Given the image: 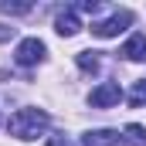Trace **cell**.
<instances>
[{"instance_id":"obj_1","label":"cell","mask_w":146,"mask_h":146,"mask_svg":"<svg viewBox=\"0 0 146 146\" xmlns=\"http://www.w3.org/2000/svg\"><path fill=\"white\" fill-rule=\"evenodd\" d=\"M51 126V119H48V112L44 109H17L10 115V122H7V129H10V136H17V139H37L44 129Z\"/></svg>"},{"instance_id":"obj_2","label":"cell","mask_w":146,"mask_h":146,"mask_svg":"<svg viewBox=\"0 0 146 146\" xmlns=\"http://www.w3.org/2000/svg\"><path fill=\"white\" fill-rule=\"evenodd\" d=\"M133 24V10H115L106 21H92V34L95 37H115L119 31H126Z\"/></svg>"},{"instance_id":"obj_3","label":"cell","mask_w":146,"mask_h":146,"mask_svg":"<svg viewBox=\"0 0 146 146\" xmlns=\"http://www.w3.org/2000/svg\"><path fill=\"white\" fill-rule=\"evenodd\" d=\"M44 54H48V48H44V41H37V37H24L21 44H17V65H24V68H31V65H41L44 61Z\"/></svg>"},{"instance_id":"obj_4","label":"cell","mask_w":146,"mask_h":146,"mask_svg":"<svg viewBox=\"0 0 146 146\" xmlns=\"http://www.w3.org/2000/svg\"><path fill=\"white\" fill-rule=\"evenodd\" d=\"M119 99H122V88H119L115 82H102V85H99V88H92V95H88V102H92L95 109L119 106Z\"/></svg>"},{"instance_id":"obj_5","label":"cell","mask_w":146,"mask_h":146,"mask_svg":"<svg viewBox=\"0 0 146 146\" xmlns=\"http://www.w3.org/2000/svg\"><path fill=\"white\" fill-rule=\"evenodd\" d=\"M119 143H122V136L115 129H88L82 136V146H119Z\"/></svg>"},{"instance_id":"obj_6","label":"cell","mask_w":146,"mask_h":146,"mask_svg":"<svg viewBox=\"0 0 146 146\" xmlns=\"http://www.w3.org/2000/svg\"><path fill=\"white\" fill-rule=\"evenodd\" d=\"M54 31L61 37H75L82 31V21H78V14L75 10H65V14H58V21H54Z\"/></svg>"},{"instance_id":"obj_7","label":"cell","mask_w":146,"mask_h":146,"mask_svg":"<svg viewBox=\"0 0 146 146\" xmlns=\"http://www.w3.org/2000/svg\"><path fill=\"white\" fill-rule=\"evenodd\" d=\"M122 58L129 61H143L146 58V34H133L126 44H122Z\"/></svg>"},{"instance_id":"obj_8","label":"cell","mask_w":146,"mask_h":146,"mask_svg":"<svg viewBox=\"0 0 146 146\" xmlns=\"http://www.w3.org/2000/svg\"><path fill=\"white\" fill-rule=\"evenodd\" d=\"M122 143H126V146H146V129L136 126V122H129L126 133H122Z\"/></svg>"},{"instance_id":"obj_9","label":"cell","mask_w":146,"mask_h":146,"mask_svg":"<svg viewBox=\"0 0 146 146\" xmlns=\"http://www.w3.org/2000/svg\"><path fill=\"white\" fill-rule=\"evenodd\" d=\"M75 61H78V68H82V72H99V51H78V54H75Z\"/></svg>"},{"instance_id":"obj_10","label":"cell","mask_w":146,"mask_h":146,"mask_svg":"<svg viewBox=\"0 0 146 146\" xmlns=\"http://www.w3.org/2000/svg\"><path fill=\"white\" fill-rule=\"evenodd\" d=\"M0 10H3L7 17H21V14H31V3H10V0H3Z\"/></svg>"},{"instance_id":"obj_11","label":"cell","mask_w":146,"mask_h":146,"mask_svg":"<svg viewBox=\"0 0 146 146\" xmlns=\"http://www.w3.org/2000/svg\"><path fill=\"white\" fill-rule=\"evenodd\" d=\"M143 102H146V78H143V82H136L133 92H129V106H143Z\"/></svg>"},{"instance_id":"obj_12","label":"cell","mask_w":146,"mask_h":146,"mask_svg":"<svg viewBox=\"0 0 146 146\" xmlns=\"http://www.w3.org/2000/svg\"><path fill=\"white\" fill-rule=\"evenodd\" d=\"M78 10H85V14H95V10H99V0H82V3H78Z\"/></svg>"},{"instance_id":"obj_13","label":"cell","mask_w":146,"mask_h":146,"mask_svg":"<svg viewBox=\"0 0 146 146\" xmlns=\"http://www.w3.org/2000/svg\"><path fill=\"white\" fill-rule=\"evenodd\" d=\"M48 146H75V143L68 139V136H51V139H48Z\"/></svg>"},{"instance_id":"obj_14","label":"cell","mask_w":146,"mask_h":146,"mask_svg":"<svg viewBox=\"0 0 146 146\" xmlns=\"http://www.w3.org/2000/svg\"><path fill=\"white\" fill-rule=\"evenodd\" d=\"M10 37H14V27H3L0 24V41H10Z\"/></svg>"}]
</instances>
